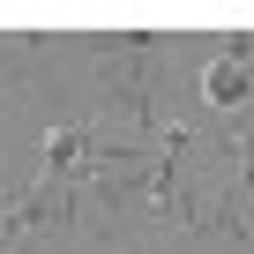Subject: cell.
Wrapping results in <instances>:
<instances>
[{"label": "cell", "instance_id": "cell-1", "mask_svg": "<svg viewBox=\"0 0 254 254\" xmlns=\"http://www.w3.org/2000/svg\"><path fill=\"white\" fill-rule=\"evenodd\" d=\"M202 97H209L217 112H239V105H254V67H239L232 53H224V60H209V75H202Z\"/></svg>", "mask_w": 254, "mask_h": 254}]
</instances>
